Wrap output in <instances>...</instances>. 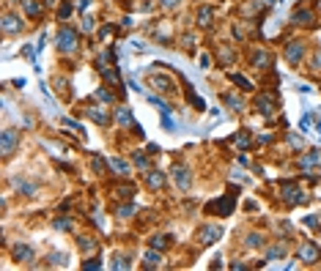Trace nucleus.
<instances>
[{
  "label": "nucleus",
  "mask_w": 321,
  "mask_h": 271,
  "mask_svg": "<svg viewBox=\"0 0 321 271\" xmlns=\"http://www.w3.org/2000/svg\"><path fill=\"white\" fill-rule=\"evenodd\" d=\"M72 11H74V6H72V0H63V3H58V19L60 22H66V19L72 17Z\"/></svg>",
  "instance_id": "cd10ccee"
},
{
  "label": "nucleus",
  "mask_w": 321,
  "mask_h": 271,
  "mask_svg": "<svg viewBox=\"0 0 321 271\" xmlns=\"http://www.w3.org/2000/svg\"><path fill=\"white\" fill-rule=\"evenodd\" d=\"M285 252H288V247L280 241V244H275V247H269V252H266V260H277V257H285Z\"/></svg>",
  "instance_id": "bb28decb"
},
{
  "label": "nucleus",
  "mask_w": 321,
  "mask_h": 271,
  "mask_svg": "<svg viewBox=\"0 0 321 271\" xmlns=\"http://www.w3.org/2000/svg\"><path fill=\"white\" fill-rule=\"evenodd\" d=\"M318 132H321V121H318Z\"/></svg>",
  "instance_id": "5fc2aeb1"
},
{
  "label": "nucleus",
  "mask_w": 321,
  "mask_h": 271,
  "mask_svg": "<svg viewBox=\"0 0 321 271\" xmlns=\"http://www.w3.org/2000/svg\"><path fill=\"white\" fill-rule=\"evenodd\" d=\"M195 19L201 28H211V22L217 19V9L214 6H198L195 9Z\"/></svg>",
  "instance_id": "ddd939ff"
},
{
  "label": "nucleus",
  "mask_w": 321,
  "mask_h": 271,
  "mask_svg": "<svg viewBox=\"0 0 321 271\" xmlns=\"http://www.w3.org/2000/svg\"><path fill=\"white\" fill-rule=\"evenodd\" d=\"M162 126H165L168 132H173V129H176V121L170 118V112H162Z\"/></svg>",
  "instance_id": "ea45409f"
},
{
  "label": "nucleus",
  "mask_w": 321,
  "mask_h": 271,
  "mask_svg": "<svg viewBox=\"0 0 321 271\" xmlns=\"http://www.w3.org/2000/svg\"><path fill=\"white\" fill-rule=\"evenodd\" d=\"M97 99H99V101H107V104H110V101H113L115 96H113V91H110V88H99V91H97Z\"/></svg>",
  "instance_id": "72a5a7b5"
},
{
  "label": "nucleus",
  "mask_w": 321,
  "mask_h": 271,
  "mask_svg": "<svg viewBox=\"0 0 321 271\" xmlns=\"http://www.w3.org/2000/svg\"><path fill=\"white\" fill-rule=\"evenodd\" d=\"M132 25H135V22H132L129 17H124V19H121V28H132Z\"/></svg>",
  "instance_id": "603ef678"
},
{
  "label": "nucleus",
  "mask_w": 321,
  "mask_h": 271,
  "mask_svg": "<svg viewBox=\"0 0 321 271\" xmlns=\"http://www.w3.org/2000/svg\"><path fill=\"white\" fill-rule=\"evenodd\" d=\"M159 260H162L159 249H148V252L143 255V268H159Z\"/></svg>",
  "instance_id": "412c9836"
},
{
  "label": "nucleus",
  "mask_w": 321,
  "mask_h": 271,
  "mask_svg": "<svg viewBox=\"0 0 321 271\" xmlns=\"http://www.w3.org/2000/svg\"><path fill=\"white\" fill-rule=\"evenodd\" d=\"M189 101H192V107H195L198 112H203V110H206V107H203V99H201V96H189Z\"/></svg>",
  "instance_id": "a18cd8bd"
},
{
  "label": "nucleus",
  "mask_w": 321,
  "mask_h": 271,
  "mask_svg": "<svg viewBox=\"0 0 321 271\" xmlns=\"http://www.w3.org/2000/svg\"><path fill=\"white\" fill-rule=\"evenodd\" d=\"M47 260H50V266H66V255H60V252H52Z\"/></svg>",
  "instance_id": "4c0bfd02"
},
{
  "label": "nucleus",
  "mask_w": 321,
  "mask_h": 271,
  "mask_svg": "<svg viewBox=\"0 0 321 271\" xmlns=\"http://www.w3.org/2000/svg\"><path fill=\"white\" fill-rule=\"evenodd\" d=\"M102 77H105V83H110V88L124 91V80H121V74L115 71L113 66H102Z\"/></svg>",
  "instance_id": "6ab92c4d"
},
{
  "label": "nucleus",
  "mask_w": 321,
  "mask_h": 271,
  "mask_svg": "<svg viewBox=\"0 0 321 271\" xmlns=\"http://www.w3.org/2000/svg\"><path fill=\"white\" fill-rule=\"evenodd\" d=\"M264 236L261 233H247V239H244V247H250V249H258V247H264Z\"/></svg>",
  "instance_id": "c85d7f7f"
},
{
  "label": "nucleus",
  "mask_w": 321,
  "mask_h": 271,
  "mask_svg": "<svg viewBox=\"0 0 321 271\" xmlns=\"http://www.w3.org/2000/svg\"><path fill=\"white\" fill-rule=\"evenodd\" d=\"M280 195H283V200H285V206H302V203H307L310 198H307V192H302L297 184H291V181H285L283 186H280Z\"/></svg>",
  "instance_id": "f03ea898"
},
{
  "label": "nucleus",
  "mask_w": 321,
  "mask_h": 271,
  "mask_svg": "<svg viewBox=\"0 0 321 271\" xmlns=\"http://www.w3.org/2000/svg\"><path fill=\"white\" fill-rule=\"evenodd\" d=\"M11 184H14V189L17 192H22L25 198H33V195H36V184H28L25 178H14Z\"/></svg>",
  "instance_id": "5701e85b"
},
{
  "label": "nucleus",
  "mask_w": 321,
  "mask_h": 271,
  "mask_svg": "<svg viewBox=\"0 0 321 271\" xmlns=\"http://www.w3.org/2000/svg\"><path fill=\"white\" fill-rule=\"evenodd\" d=\"M173 178H176V184H179V189H184V192L192 186V175H189V170L184 165H176L173 167Z\"/></svg>",
  "instance_id": "f3484780"
},
{
  "label": "nucleus",
  "mask_w": 321,
  "mask_h": 271,
  "mask_svg": "<svg viewBox=\"0 0 321 271\" xmlns=\"http://www.w3.org/2000/svg\"><path fill=\"white\" fill-rule=\"evenodd\" d=\"M0 140H3V157L9 159L11 153L17 151V143H19V132H17V129H3V134H0Z\"/></svg>",
  "instance_id": "9d476101"
},
{
  "label": "nucleus",
  "mask_w": 321,
  "mask_h": 271,
  "mask_svg": "<svg viewBox=\"0 0 321 271\" xmlns=\"http://www.w3.org/2000/svg\"><path fill=\"white\" fill-rule=\"evenodd\" d=\"M91 9V0H77V11H88Z\"/></svg>",
  "instance_id": "8fccbe9b"
},
{
  "label": "nucleus",
  "mask_w": 321,
  "mask_h": 271,
  "mask_svg": "<svg viewBox=\"0 0 321 271\" xmlns=\"http://www.w3.org/2000/svg\"><path fill=\"white\" fill-rule=\"evenodd\" d=\"M113 268H121V271H124V268H129V260H126L124 255H118V257H115V263H113Z\"/></svg>",
  "instance_id": "c03bdc74"
},
{
  "label": "nucleus",
  "mask_w": 321,
  "mask_h": 271,
  "mask_svg": "<svg viewBox=\"0 0 321 271\" xmlns=\"http://www.w3.org/2000/svg\"><path fill=\"white\" fill-rule=\"evenodd\" d=\"M220 236H222V230L217 225H203L198 230V244H201V247H209V244H214Z\"/></svg>",
  "instance_id": "9b49d317"
},
{
  "label": "nucleus",
  "mask_w": 321,
  "mask_h": 271,
  "mask_svg": "<svg viewBox=\"0 0 321 271\" xmlns=\"http://www.w3.org/2000/svg\"><path fill=\"white\" fill-rule=\"evenodd\" d=\"M255 110L261 112V115H266V118H272L275 115V110H277V96L275 93H258L255 96Z\"/></svg>",
  "instance_id": "39448f33"
},
{
  "label": "nucleus",
  "mask_w": 321,
  "mask_h": 271,
  "mask_svg": "<svg viewBox=\"0 0 321 271\" xmlns=\"http://www.w3.org/2000/svg\"><path fill=\"white\" fill-rule=\"evenodd\" d=\"M179 3H181V0H159V6H162V9H165V11L176 9V6H179Z\"/></svg>",
  "instance_id": "49530a36"
},
{
  "label": "nucleus",
  "mask_w": 321,
  "mask_h": 271,
  "mask_svg": "<svg viewBox=\"0 0 321 271\" xmlns=\"http://www.w3.org/2000/svg\"><path fill=\"white\" fill-rule=\"evenodd\" d=\"M250 66L252 69H258V71H266L272 66V55H269V50H252L250 52Z\"/></svg>",
  "instance_id": "1a4fd4ad"
},
{
  "label": "nucleus",
  "mask_w": 321,
  "mask_h": 271,
  "mask_svg": "<svg viewBox=\"0 0 321 271\" xmlns=\"http://www.w3.org/2000/svg\"><path fill=\"white\" fill-rule=\"evenodd\" d=\"M146 186L154 189V192H162V189H165V173H159V170H146Z\"/></svg>",
  "instance_id": "a211bd4d"
},
{
  "label": "nucleus",
  "mask_w": 321,
  "mask_h": 271,
  "mask_svg": "<svg viewBox=\"0 0 321 271\" xmlns=\"http://www.w3.org/2000/svg\"><path fill=\"white\" fill-rule=\"evenodd\" d=\"M52 225H55V230H72V219H55Z\"/></svg>",
  "instance_id": "79ce46f5"
},
{
  "label": "nucleus",
  "mask_w": 321,
  "mask_h": 271,
  "mask_svg": "<svg viewBox=\"0 0 321 271\" xmlns=\"http://www.w3.org/2000/svg\"><path fill=\"white\" fill-rule=\"evenodd\" d=\"M55 44H58V52H60V55H72V52L80 50V33L74 30V28H69V25H63V28L58 30Z\"/></svg>",
  "instance_id": "f257e3e1"
},
{
  "label": "nucleus",
  "mask_w": 321,
  "mask_h": 271,
  "mask_svg": "<svg viewBox=\"0 0 321 271\" xmlns=\"http://www.w3.org/2000/svg\"><path fill=\"white\" fill-rule=\"evenodd\" d=\"M85 112H88V118L97 121L99 126H107V124H110V110H107L105 104H91V107H85Z\"/></svg>",
  "instance_id": "4468645a"
},
{
  "label": "nucleus",
  "mask_w": 321,
  "mask_h": 271,
  "mask_svg": "<svg viewBox=\"0 0 321 271\" xmlns=\"http://www.w3.org/2000/svg\"><path fill=\"white\" fill-rule=\"evenodd\" d=\"M63 126H69V129H74V132H77V134H83V132H85V129H83V126H80V124H77V121H72V118H63Z\"/></svg>",
  "instance_id": "a19ab883"
},
{
  "label": "nucleus",
  "mask_w": 321,
  "mask_h": 271,
  "mask_svg": "<svg viewBox=\"0 0 321 271\" xmlns=\"http://www.w3.org/2000/svg\"><path fill=\"white\" fill-rule=\"evenodd\" d=\"M148 241H151V247H154V249H159V252L168 247V236H151Z\"/></svg>",
  "instance_id": "473e14b6"
},
{
  "label": "nucleus",
  "mask_w": 321,
  "mask_h": 271,
  "mask_svg": "<svg viewBox=\"0 0 321 271\" xmlns=\"http://www.w3.org/2000/svg\"><path fill=\"white\" fill-rule=\"evenodd\" d=\"M305 225L310 227V230H318L321 222H318V216H305Z\"/></svg>",
  "instance_id": "37998d69"
},
{
  "label": "nucleus",
  "mask_w": 321,
  "mask_h": 271,
  "mask_svg": "<svg viewBox=\"0 0 321 271\" xmlns=\"http://www.w3.org/2000/svg\"><path fill=\"white\" fill-rule=\"evenodd\" d=\"M310 121H313V115H305V118L299 121V126H302V132H307V129H310Z\"/></svg>",
  "instance_id": "09e8293b"
},
{
  "label": "nucleus",
  "mask_w": 321,
  "mask_h": 271,
  "mask_svg": "<svg viewBox=\"0 0 321 271\" xmlns=\"http://www.w3.org/2000/svg\"><path fill=\"white\" fill-rule=\"evenodd\" d=\"M0 25H3V33H6V36H19V33L25 30L22 17H19V14H11V11H6V14H3V22H0Z\"/></svg>",
  "instance_id": "423d86ee"
},
{
  "label": "nucleus",
  "mask_w": 321,
  "mask_h": 271,
  "mask_svg": "<svg viewBox=\"0 0 321 271\" xmlns=\"http://www.w3.org/2000/svg\"><path fill=\"white\" fill-rule=\"evenodd\" d=\"M44 3H47V6H55V3H58V0H44Z\"/></svg>",
  "instance_id": "864d4df0"
},
{
  "label": "nucleus",
  "mask_w": 321,
  "mask_h": 271,
  "mask_svg": "<svg viewBox=\"0 0 321 271\" xmlns=\"http://www.w3.org/2000/svg\"><path fill=\"white\" fill-rule=\"evenodd\" d=\"M135 162H138V165L143 167V170H146V167H148V159H146V153H135Z\"/></svg>",
  "instance_id": "de8ad7c7"
},
{
  "label": "nucleus",
  "mask_w": 321,
  "mask_h": 271,
  "mask_svg": "<svg viewBox=\"0 0 321 271\" xmlns=\"http://www.w3.org/2000/svg\"><path fill=\"white\" fill-rule=\"evenodd\" d=\"M19 6H22L25 17H30V19H39L44 14V3L42 0H19Z\"/></svg>",
  "instance_id": "dca6fc26"
},
{
  "label": "nucleus",
  "mask_w": 321,
  "mask_h": 271,
  "mask_svg": "<svg viewBox=\"0 0 321 271\" xmlns=\"http://www.w3.org/2000/svg\"><path fill=\"white\" fill-rule=\"evenodd\" d=\"M148 80H151V85L156 88V91H162V93H173V91H176V85H173V77H170V74L154 71V74H148Z\"/></svg>",
  "instance_id": "6e6552de"
},
{
  "label": "nucleus",
  "mask_w": 321,
  "mask_h": 271,
  "mask_svg": "<svg viewBox=\"0 0 321 271\" xmlns=\"http://www.w3.org/2000/svg\"><path fill=\"white\" fill-rule=\"evenodd\" d=\"M77 244H80V252H88V255H93V252L99 249L97 239H91V236H80V239H77Z\"/></svg>",
  "instance_id": "b1692460"
},
{
  "label": "nucleus",
  "mask_w": 321,
  "mask_h": 271,
  "mask_svg": "<svg viewBox=\"0 0 321 271\" xmlns=\"http://www.w3.org/2000/svg\"><path fill=\"white\" fill-rule=\"evenodd\" d=\"M231 80H234V85L242 88V91H252V88H255L247 77H244V74H231Z\"/></svg>",
  "instance_id": "c756f323"
},
{
  "label": "nucleus",
  "mask_w": 321,
  "mask_h": 271,
  "mask_svg": "<svg viewBox=\"0 0 321 271\" xmlns=\"http://www.w3.org/2000/svg\"><path fill=\"white\" fill-rule=\"evenodd\" d=\"M93 28H97V25H93V17H83V22H80V30L83 33H93Z\"/></svg>",
  "instance_id": "c9c22d12"
},
{
  "label": "nucleus",
  "mask_w": 321,
  "mask_h": 271,
  "mask_svg": "<svg viewBox=\"0 0 321 271\" xmlns=\"http://www.w3.org/2000/svg\"><path fill=\"white\" fill-rule=\"evenodd\" d=\"M291 25L310 30V28H316V25H318V17H316V11H313V9H305V6H299V9L291 14Z\"/></svg>",
  "instance_id": "20e7f679"
},
{
  "label": "nucleus",
  "mask_w": 321,
  "mask_h": 271,
  "mask_svg": "<svg viewBox=\"0 0 321 271\" xmlns=\"http://www.w3.org/2000/svg\"><path fill=\"white\" fill-rule=\"evenodd\" d=\"M222 101L231 107V110H236V112H242V110H244V99H242V96H236V93H225Z\"/></svg>",
  "instance_id": "a878e982"
},
{
  "label": "nucleus",
  "mask_w": 321,
  "mask_h": 271,
  "mask_svg": "<svg viewBox=\"0 0 321 271\" xmlns=\"http://www.w3.org/2000/svg\"><path fill=\"white\" fill-rule=\"evenodd\" d=\"M299 257H302L305 263H318L321 260V247L316 241H305L302 247H299Z\"/></svg>",
  "instance_id": "f8f14e48"
},
{
  "label": "nucleus",
  "mask_w": 321,
  "mask_h": 271,
  "mask_svg": "<svg viewBox=\"0 0 321 271\" xmlns=\"http://www.w3.org/2000/svg\"><path fill=\"white\" fill-rule=\"evenodd\" d=\"M115 192H118V198H124V200H129L135 195V186L129 184V186H115Z\"/></svg>",
  "instance_id": "e433bc0d"
},
{
  "label": "nucleus",
  "mask_w": 321,
  "mask_h": 271,
  "mask_svg": "<svg viewBox=\"0 0 321 271\" xmlns=\"http://www.w3.org/2000/svg\"><path fill=\"white\" fill-rule=\"evenodd\" d=\"M115 214H118V219H129V216H135V206L132 203H129V206H121Z\"/></svg>",
  "instance_id": "f704fd0d"
},
{
  "label": "nucleus",
  "mask_w": 321,
  "mask_h": 271,
  "mask_svg": "<svg viewBox=\"0 0 321 271\" xmlns=\"http://www.w3.org/2000/svg\"><path fill=\"white\" fill-rule=\"evenodd\" d=\"M113 33H115V25H102V28H99V42H107V38H110L113 36Z\"/></svg>",
  "instance_id": "2f4dec72"
},
{
  "label": "nucleus",
  "mask_w": 321,
  "mask_h": 271,
  "mask_svg": "<svg viewBox=\"0 0 321 271\" xmlns=\"http://www.w3.org/2000/svg\"><path fill=\"white\" fill-rule=\"evenodd\" d=\"M83 268H88V271H99V268H102L99 257H88V260H83Z\"/></svg>",
  "instance_id": "58836bf2"
},
{
  "label": "nucleus",
  "mask_w": 321,
  "mask_h": 271,
  "mask_svg": "<svg viewBox=\"0 0 321 271\" xmlns=\"http://www.w3.org/2000/svg\"><path fill=\"white\" fill-rule=\"evenodd\" d=\"M211 211H217L220 216H231V211H234V198H222L220 203H211Z\"/></svg>",
  "instance_id": "aec40b11"
},
{
  "label": "nucleus",
  "mask_w": 321,
  "mask_h": 271,
  "mask_svg": "<svg viewBox=\"0 0 321 271\" xmlns=\"http://www.w3.org/2000/svg\"><path fill=\"white\" fill-rule=\"evenodd\" d=\"M115 118H118V124H121V126L135 124V121H132V112H129V107H118V115H115Z\"/></svg>",
  "instance_id": "7c9ffc66"
},
{
  "label": "nucleus",
  "mask_w": 321,
  "mask_h": 271,
  "mask_svg": "<svg viewBox=\"0 0 321 271\" xmlns=\"http://www.w3.org/2000/svg\"><path fill=\"white\" fill-rule=\"evenodd\" d=\"M211 66V58L209 55H201V69H209Z\"/></svg>",
  "instance_id": "3c124183"
},
{
  "label": "nucleus",
  "mask_w": 321,
  "mask_h": 271,
  "mask_svg": "<svg viewBox=\"0 0 321 271\" xmlns=\"http://www.w3.org/2000/svg\"><path fill=\"white\" fill-rule=\"evenodd\" d=\"M231 143H234L239 151H250V145H252V140H250V134L247 132H236L234 137H231Z\"/></svg>",
  "instance_id": "4be33fe9"
},
{
  "label": "nucleus",
  "mask_w": 321,
  "mask_h": 271,
  "mask_svg": "<svg viewBox=\"0 0 321 271\" xmlns=\"http://www.w3.org/2000/svg\"><path fill=\"white\" fill-rule=\"evenodd\" d=\"M11 257H14L17 263H30V260H36V252H33L28 244H14V249H11Z\"/></svg>",
  "instance_id": "2eb2a0df"
},
{
  "label": "nucleus",
  "mask_w": 321,
  "mask_h": 271,
  "mask_svg": "<svg viewBox=\"0 0 321 271\" xmlns=\"http://www.w3.org/2000/svg\"><path fill=\"white\" fill-rule=\"evenodd\" d=\"M110 167L121 175V178H129V175H132V165H126L124 159H110Z\"/></svg>",
  "instance_id": "393cba45"
},
{
  "label": "nucleus",
  "mask_w": 321,
  "mask_h": 271,
  "mask_svg": "<svg viewBox=\"0 0 321 271\" xmlns=\"http://www.w3.org/2000/svg\"><path fill=\"white\" fill-rule=\"evenodd\" d=\"M305 52H307V42H302V38H291V42L285 44L283 55H285V60H288L291 66H299L305 60Z\"/></svg>",
  "instance_id": "7ed1b4c3"
},
{
  "label": "nucleus",
  "mask_w": 321,
  "mask_h": 271,
  "mask_svg": "<svg viewBox=\"0 0 321 271\" xmlns=\"http://www.w3.org/2000/svg\"><path fill=\"white\" fill-rule=\"evenodd\" d=\"M297 167L302 173H313L316 167H321V151H307L297 159Z\"/></svg>",
  "instance_id": "0eeeda50"
}]
</instances>
